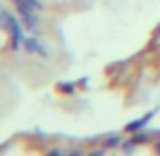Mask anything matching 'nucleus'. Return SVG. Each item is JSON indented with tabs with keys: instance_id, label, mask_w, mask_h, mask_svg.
I'll return each mask as SVG.
<instances>
[{
	"instance_id": "12",
	"label": "nucleus",
	"mask_w": 160,
	"mask_h": 156,
	"mask_svg": "<svg viewBox=\"0 0 160 156\" xmlns=\"http://www.w3.org/2000/svg\"><path fill=\"white\" fill-rule=\"evenodd\" d=\"M156 150H158V152H160V142H158V144H156Z\"/></svg>"
},
{
	"instance_id": "4",
	"label": "nucleus",
	"mask_w": 160,
	"mask_h": 156,
	"mask_svg": "<svg viewBox=\"0 0 160 156\" xmlns=\"http://www.w3.org/2000/svg\"><path fill=\"white\" fill-rule=\"evenodd\" d=\"M152 116H154V112H148L146 116H142V118H138V120H134V122H130L128 126H126V132H132V134H136V132H140L144 126H148V122L152 120Z\"/></svg>"
},
{
	"instance_id": "9",
	"label": "nucleus",
	"mask_w": 160,
	"mask_h": 156,
	"mask_svg": "<svg viewBox=\"0 0 160 156\" xmlns=\"http://www.w3.org/2000/svg\"><path fill=\"white\" fill-rule=\"evenodd\" d=\"M134 146H136V142L130 138L128 142H124V144H122V150H124L126 154H132V152H134Z\"/></svg>"
},
{
	"instance_id": "11",
	"label": "nucleus",
	"mask_w": 160,
	"mask_h": 156,
	"mask_svg": "<svg viewBox=\"0 0 160 156\" xmlns=\"http://www.w3.org/2000/svg\"><path fill=\"white\" fill-rule=\"evenodd\" d=\"M79 85H83V87H85V85H87V77H83V79H79Z\"/></svg>"
},
{
	"instance_id": "8",
	"label": "nucleus",
	"mask_w": 160,
	"mask_h": 156,
	"mask_svg": "<svg viewBox=\"0 0 160 156\" xmlns=\"http://www.w3.org/2000/svg\"><path fill=\"white\" fill-rule=\"evenodd\" d=\"M132 140L136 142V144H144V142H148V134H146V132H136Z\"/></svg>"
},
{
	"instance_id": "10",
	"label": "nucleus",
	"mask_w": 160,
	"mask_h": 156,
	"mask_svg": "<svg viewBox=\"0 0 160 156\" xmlns=\"http://www.w3.org/2000/svg\"><path fill=\"white\" fill-rule=\"evenodd\" d=\"M49 154H63V150H61V148H55V150H51Z\"/></svg>"
},
{
	"instance_id": "5",
	"label": "nucleus",
	"mask_w": 160,
	"mask_h": 156,
	"mask_svg": "<svg viewBox=\"0 0 160 156\" xmlns=\"http://www.w3.org/2000/svg\"><path fill=\"white\" fill-rule=\"evenodd\" d=\"M20 20H22L24 28H28V31L35 33L37 27H39V18H37L35 12H27V14H20Z\"/></svg>"
},
{
	"instance_id": "6",
	"label": "nucleus",
	"mask_w": 160,
	"mask_h": 156,
	"mask_svg": "<svg viewBox=\"0 0 160 156\" xmlns=\"http://www.w3.org/2000/svg\"><path fill=\"white\" fill-rule=\"evenodd\" d=\"M103 146H106V148H118V146H122V138L118 136V134L108 136L106 140H103Z\"/></svg>"
},
{
	"instance_id": "2",
	"label": "nucleus",
	"mask_w": 160,
	"mask_h": 156,
	"mask_svg": "<svg viewBox=\"0 0 160 156\" xmlns=\"http://www.w3.org/2000/svg\"><path fill=\"white\" fill-rule=\"evenodd\" d=\"M18 10V14H27V12H35L43 8V2L41 0H12Z\"/></svg>"
},
{
	"instance_id": "7",
	"label": "nucleus",
	"mask_w": 160,
	"mask_h": 156,
	"mask_svg": "<svg viewBox=\"0 0 160 156\" xmlns=\"http://www.w3.org/2000/svg\"><path fill=\"white\" fill-rule=\"evenodd\" d=\"M57 89L61 91V93H67V95H73L75 93V85H73V83H69V81H67V83H59Z\"/></svg>"
},
{
	"instance_id": "1",
	"label": "nucleus",
	"mask_w": 160,
	"mask_h": 156,
	"mask_svg": "<svg viewBox=\"0 0 160 156\" xmlns=\"http://www.w3.org/2000/svg\"><path fill=\"white\" fill-rule=\"evenodd\" d=\"M0 20H2L4 31L10 33V49H12V51H18L20 45L24 43V41H22V23H18V20H16L10 12H6V10H2Z\"/></svg>"
},
{
	"instance_id": "3",
	"label": "nucleus",
	"mask_w": 160,
	"mask_h": 156,
	"mask_svg": "<svg viewBox=\"0 0 160 156\" xmlns=\"http://www.w3.org/2000/svg\"><path fill=\"white\" fill-rule=\"evenodd\" d=\"M22 47L27 49L28 53H32V55H41V57H47V49L43 47V43H41L39 39H24V43H22Z\"/></svg>"
}]
</instances>
